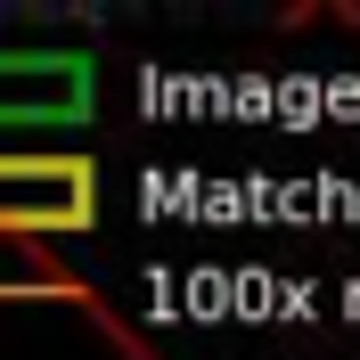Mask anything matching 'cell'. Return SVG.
<instances>
[{
  "label": "cell",
  "mask_w": 360,
  "mask_h": 360,
  "mask_svg": "<svg viewBox=\"0 0 360 360\" xmlns=\"http://www.w3.org/2000/svg\"><path fill=\"white\" fill-rule=\"evenodd\" d=\"M98 229V164L74 148H0V246Z\"/></svg>",
  "instance_id": "obj_2"
},
{
  "label": "cell",
  "mask_w": 360,
  "mask_h": 360,
  "mask_svg": "<svg viewBox=\"0 0 360 360\" xmlns=\"http://www.w3.org/2000/svg\"><path fill=\"white\" fill-rule=\"evenodd\" d=\"M98 107V66L74 49H0V131H66Z\"/></svg>",
  "instance_id": "obj_3"
},
{
  "label": "cell",
  "mask_w": 360,
  "mask_h": 360,
  "mask_svg": "<svg viewBox=\"0 0 360 360\" xmlns=\"http://www.w3.org/2000/svg\"><path fill=\"white\" fill-rule=\"evenodd\" d=\"M0 360H164L49 246H0Z\"/></svg>",
  "instance_id": "obj_1"
}]
</instances>
